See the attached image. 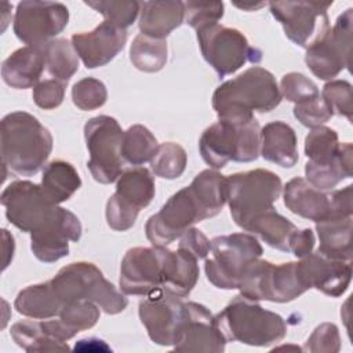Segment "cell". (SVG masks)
I'll return each instance as SVG.
<instances>
[{
	"label": "cell",
	"mask_w": 353,
	"mask_h": 353,
	"mask_svg": "<svg viewBox=\"0 0 353 353\" xmlns=\"http://www.w3.org/2000/svg\"><path fill=\"white\" fill-rule=\"evenodd\" d=\"M262 157L280 167L290 168L298 161L296 135L294 128L284 121H272L261 128Z\"/></svg>",
	"instance_id": "obj_28"
},
{
	"label": "cell",
	"mask_w": 353,
	"mask_h": 353,
	"mask_svg": "<svg viewBox=\"0 0 353 353\" xmlns=\"http://www.w3.org/2000/svg\"><path fill=\"white\" fill-rule=\"evenodd\" d=\"M352 216H330L316 222V232L320 240L317 251L324 256L352 262Z\"/></svg>",
	"instance_id": "obj_29"
},
{
	"label": "cell",
	"mask_w": 353,
	"mask_h": 353,
	"mask_svg": "<svg viewBox=\"0 0 353 353\" xmlns=\"http://www.w3.org/2000/svg\"><path fill=\"white\" fill-rule=\"evenodd\" d=\"M234 6L236 7H239V8H243V10H247V8H250V10H256V8H259V7H262V6H265V3H259V4H252V3H234Z\"/></svg>",
	"instance_id": "obj_51"
},
{
	"label": "cell",
	"mask_w": 353,
	"mask_h": 353,
	"mask_svg": "<svg viewBox=\"0 0 353 353\" xmlns=\"http://www.w3.org/2000/svg\"><path fill=\"white\" fill-rule=\"evenodd\" d=\"M352 185H347L343 189L331 192V214L330 216H352ZM328 216V218H330ZM327 219V218H325Z\"/></svg>",
	"instance_id": "obj_49"
},
{
	"label": "cell",
	"mask_w": 353,
	"mask_h": 353,
	"mask_svg": "<svg viewBox=\"0 0 353 353\" xmlns=\"http://www.w3.org/2000/svg\"><path fill=\"white\" fill-rule=\"evenodd\" d=\"M331 3L323 1H270L272 15L281 23L285 36L296 46L309 48L328 32V8Z\"/></svg>",
	"instance_id": "obj_15"
},
{
	"label": "cell",
	"mask_w": 353,
	"mask_h": 353,
	"mask_svg": "<svg viewBox=\"0 0 353 353\" xmlns=\"http://www.w3.org/2000/svg\"><path fill=\"white\" fill-rule=\"evenodd\" d=\"M40 186L46 197L58 205L69 200L80 189L81 179L70 163L54 160L44 167Z\"/></svg>",
	"instance_id": "obj_31"
},
{
	"label": "cell",
	"mask_w": 353,
	"mask_h": 353,
	"mask_svg": "<svg viewBox=\"0 0 353 353\" xmlns=\"http://www.w3.org/2000/svg\"><path fill=\"white\" fill-rule=\"evenodd\" d=\"M63 303L58 298L50 281L28 285L15 298L14 307L22 316L46 320L59 314Z\"/></svg>",
	"instance_id": "obj_30"
},
{
	"label": "cell",
	"mask_w": 353,
	"mask_h": 353,
	"mask_svg": "<svg viewBox=\"0 0 353 353\" xmlns=\"http://www.w3.org/2000/svg\"><path fill=\"white\" fill-rule=\"evenodd\" d=\"M339 349V331L338 327L332 323H323L316 327L303 346V350L312 353H336Z\"/></svg>",
	"instance_id": "obj_45"
},
{
	"label": "cell",
	"mask_w": 353,
	"mask_h": 353,
	"mask_svg": "<svg viewBox=\"0 0 353 353\" xmlns=\"http://www.w3.org/2000/svg\"><path fill=\"white\" fill-rule=\"evenodd\" d=\"M188 163L185 149L175 142L160 143L154 156L150 160V167L154 175L164 179L179 178Z\"/></svg>",
	"instance_id": "obj_37"
},
{
	"label": "cell",
	"mask_w": 353,
	"mask_h": 353,
	"mask_svg": "<svg viewBox=\"0 0 353 353\" xmlns=\"http://www.w3.org/2000/svg\"><path fill=\"white\" fill-rule=\"evenodd\" d=\"M215 215L216 212L190 183L174 193L160 211L148 219L145 225L146 237L153 245L165 247L194 223Z\"/></svg>",
	"instance_id": "obj_8"
},
{
	"label": "cell",
	"mask_w": 353,
	"mask_h": 353,
	"mask_svg": "<svg viewBox=\"0 0 353 353\" xmlns=\"http://www.w3.org/2000/svg\"><path fill=\"white\" fill-rule=\"evenodd\" d=\"M321 98L335 114L353 120V88L346 80H330L321 91Z\"/></svg>",
	"instance_id": "obj_40"
},
{
	"label": "cell",
	"mask_w": 353,
	"mask_h": 353,
	"mask_svg": "<svg viewBox=\"0 0 353 353\" xmlns=\"http://www.w3.org/2000/svg\"><path fill=\"white\" fill-rule=\"evenodd\" d=\"M156 193L154 178L145 167H134L121 172L116 192L106 203V222L117 232L131 229L141 210L148 207Z\"/></svg>",
	"instance_id": "obj_14"
},
{
	"label": "cell",
	"mask_w": 353,
	"mask_h": 353,
	"mask_svg": "<svg viewBox=\"0 0 353 353\" xmlns=\"http://www.w3.org/2000/svg\"><path fill=\"white\" fill-rule=\"evenodd\" d=\"M138 314L154 343L175 346L188 319V302L159 290L139 302Z\"/></svg>",
	"instance_id": "obj_18"
},
{
	"label": "cell",
	"mask_w": 353,
	"mask_h": 353,
	"mask_svg": "<svg viewBox=\"0 0 353 353\" xmlns=\"http://www.w3.org/2000/svg\"><path fill=\"white\" fill-rule=\"evenodd\" d=\"M80 237V219L72 211L63 208L51 226L30 234V250L39 261L52 263L69 254V241H79Z\"/></svg>",
	"instance_id": "obj_23"
},
{
	"label": "cell",
	"mask_w": 353,
	"mask_h": 353,
	"mask_svg": "<svg viewBox=\"0 0 353 353\" xmlns=\"http://www.w3.org/2000/svg\"><path fill=\"white\" fill-rule=\"evenodd\" d=\"M262 252V245L252 234L232 233L216 236L211 240L210 258H205V276L216 288L234 290L247 265L261 258Z\"/></svg>",
	"instance_id": "obj_10"
},
{
	"label": "cell",
	"mask_w": 353,
	"mask_h": 353,
	"mask_svg": "<svg viewBox=\"0 0 353 353\" xmlns=\"http://www.w3.org/2000/svg\"><path fill=\"white\" fill-rule=\"evenodd\" d=\"M52 135L33 114L12 112L0 124L4 179L7 171L18 176H32L46 167L52 150Z\"/></svg>",
	"instance_id": "obj_1"
},
{
	"label": "cell",
	"mask_w": 353,
	"mask_h": 353,
	"mask_svg": "<svg viewBox=\"0 0 353 353\" xmlns=\"http://www.w3.org/2000/svg\"><path fill=\"white\" fill-rule=\"evenodd\" d=\"M65 88L66 83H62L57 79H47L43 81H39L33 87V101L34 103L46 110L58 108L65 97Z\"/></svg>",
	"instance_id": "obj_46"
},
{
	"label": "cell",
	"mask_w": 353,
	"mask_h": 353,
	"mask_svg": "<svg viewBox=\"0 0 353 353\" xmlns=\"http://www.w3.org/2000/svg\"><path fill=\"white\" fill-rule=\"evenodd\" d=\"M167 40L154 39L139 33L131 44L130 59L132 65L148 73L159 72L167 62Z\"/></svg>",
	"instance_id": "obj_35"
},
{
	"label": "cell",
	"mask_w": 353,
	"mask_h": 353,
	"mask_svg": "<svg viewBox=\"0 0 353 353\" xmlns=\"http://www.w3.org/2000/svg\"><path fill=\"white\" fill-rule=\"evenodd\" d=\"M123 132L117 120L106 114L95 116L84 125V138L90 153L87 167L99 183H112L123 172Z\"/></svg>",
	"instance_id": "obj_13"
},
{
	"label": "cell",
	"mask_w": 353,
	"mask_h": 353,
	"mask_svg": "<svg viewBox=\"0 0 353 353\" xmlns=\"http://www.w3.org/2000/svg\"><path fill=\"white\" fill-rule=\"evenodd\" d=\"M106 99L105 84L94 77L81 79L72 88V101L81 110H95L103 106Z\"/></svg>",
	"instance_id": "obj_41"
},
{
	"label": "cell",
	"mask_w": 353,
	"mask_h": 353,
	"mask_svg": "<svg viewBox=\"0 0 353 353\" xmlns=\"http://www.w3.org/2000/svg\"><path fill=\"white\" fill-rule=\"evenodd\" d=\"M284 205L295 215L320 222L331 214V193L310 185L305 178L296 176L283 188Z\"/></svg>",
	"instance_id": "obj_24"
},
{
	"label": "cell",
	"mask_w": 353,
	"mask_h": 353,
	"mask_svg": "<svg viewBox=\"0 0 353 353\" xmlns=\"http://www.w3.org/2000/svg\"><path fill=\"white\" fill-rule=\"evenodd\" d=\"M199 258L183 247L165 250L161 290L178 298H186L199 280Z\"/></svg>",
	"instance_id": "obj_25"
},
{
	"label": "cell",
	"mask_w": 353,
	"mask_h": 353,
	"mask_svg": "<svg viewBox=\"0 0 353 353\" xmlns=\"http://www.w3.org/2000/svg\"><path fill=\"white\" fill-rule=\"evenodd\" d=\"M99 306L90 301H73L65 303L58 317L62 324L72 332L77 334L90 330L99 320Z\"/></svg>",
	"instance_id": "obj_38"
},
{
	"label": "cell",
	"mask_w": 353,
	"mask_h": 353,
	"mask_svg": "<svg viewBox=\"0 0 353 353\" xmlns=\"http://www.w3.org/2000/svg\"><path fill=\"white\" fill-rule=\"evenodd\" d=\"M190 252H193L199 259L207 258L210 248H211V241L205 237V234L196 229V228H189L181 237H179V245Z\"/></svg>",
	"instance_id": "obj_47"
},
{
	"label": "cell",
	"mask_w": 353,
	"mask_h": 353,
	"mask_svg": "<svg viewBox=\"0 0 353 353\" xmlns=\"http://www.w3.org/2000/svg\"><path fill=\"white\" fill-rule=\"evenodd\" d=\"M185 22L183 1L154 0L142 1L139 11V30L142 34L165 39L174 29Z\"/></svg>",
	"instance_id": "obj_27"
},
{
	"label": "cell",
	"mask_w": 353,
	"mask_h": 353,
	"mask_svg": "<svg viewBox=\"0 0 353 353\" xmlns=\"http://www.w3.org/2000/svg\"><path fill=\"white\" fill-rule=\"evenodd\" d=\"M46 68L44 46H25L14 51L1 65L4 83L17 90L34 87Z\"/></svg>",
	"instance_id": "obj_26"
},
{
	"label": "cell",
	"mask_w": 353,
	"mask_h": 353,
	"mask_svg": "<svg viewBox=\"0 0 353 353\" xmlns=\"http://www.w3.org/2000/svg\"><path fill=\"white\" fill-rule=\"evenodd\" d=\"M298 266L307 290L316 288L332 298L341 296L352 280V262L332 259L319 251L302 258Z\"/></svg>",
	"instance_id": "obj_21"
},
{
	"label": "cell",
	"mask_w": 353,
	"mask_h": 353,
	"mask_svg": "<svg viewBox=\"0 0 353 353\" xmlns=\"http://www.w3.org/2000/svg\"><path fill=\"white\" fill-rule=\"evenodd\" d=\"M281 92L274 76L261 66H252L230 79L212 94V108L218 119L252 116L276 109L281 102Z\"/></svg>",
	"instance_id": "obj_3"
},
{
	"label": "cell",
	"mask_w": 353,
	"mask_h": 353,
	"mask_svg": "<svg viewBox=\"0 0 353 353\" xmlns=\"http://www.w3.org/2000/svg\"><path fill=\"white\" fill-rule=\"evenodd\" d=\"M296 229L291 221L280 215L274 208L256 216L245 228L247 232L259 236L269 247L284 252H290V243Z\"/></svg>",
	"instance_id": "obj_32"
},
{
	"label": "cell",
	"mask_w": 353,
	"mask_h": 353,
	"mask_svg": "<svg viewBox=\"0 0 353 353\" xmlns=\"http://www.w3.org/2000/svg\"><path fill=\"white\" fill-rule=\"evenodd\" d=\"M165 247L130 248L120 265V288L127 295H150L161 290Z\"/></svg>",
	"instance_id": "obj_19"
},
{
	"label": "cell",
	"mask_w": 353,
	"mask_h": 353,
	"mask_svg": "<svg viewBox=\"0 0 353 353\" xmlns=\"http://www.w3.org/2000/svg\"><path fill=\"white\" fill-rule=\"evenodd\" d=\"M70 41L85 68L95 69L109 63L124 48L127 30L103 21L91 32L74 33Z\"/></svg>",
	"instance_id": "obj_20"
},
{
	"label": "cell",
	"mask_w": 353,
	"mask_h": 353,
	"mask_svg": "<svg viewBox=\"0 0 353 353\" xmlns=\"http://www.w3.org/2000/svg\"><path fill=\"white\" fill-rule=\"evenodd\" d=\"M196 36L203 58L221 79L247 62L258 63L262 59V52L251 47L247 37L234 28L212 23L197 29Z\"/></svg>",
	"instance_id": "obj_11"
},
{
	"label": "cell",
	"mask_w": 353,
	"mask_h": 353,
	"mask_svg": "<svg viewBox=\"0 0 353 353\" xmlns=\"http://www.w3.org/2000/svg\"><path fill=\"white\" fill-rule=\"evenodd\" d=\"M46 69L57 80L66 83L79 70V55L72 41L66 39H54L44 46Z\"/></svg>",
	"instance_id": "obj_36"
},
{
	"label": "cell",
	"mask_w": 353,
	"mask_h": 353,
	"mask_svg": "<svg viewBox=\"0 0 353 353\" xmlns=\"http://www.w3.org/2000/svg\"><path fill=\"white\" fill-rule=\"evenodd\" d=\"M353 10L343 11L325 36L306 50L305 62L321 80H332L343 69L350 68Z\"/></svg>",
	"instance_id": "obj_16"
},
{
	"label": "cell",
	"mask_w": 353,
	"mask_h": 353,
	"mask_svg": "<svg viewBox=\"0 0 353 353\" xmlns=\"http://www.w3.org/2000/svg\"><path fill=\"white\" fill-rule=\"evenodd\" d=\"M50 283L63 305L73 301H90L108 314H117L128 305V299L91 262L69 263Z\"/></svg>",
	"instance_id": "obj_6"
},
{
	"label": "cell",
	"mask_w": 353,
	"mask_h": 353,
	"mask_svg": "<svg viewBox=\"0 0 353 353\" xmlns=\"http://www.w3.org/2000/svg\"><path fill=\"white\" fill-rule=\"evenodd\" d=\"M159 148L156 137L142 124H134L123 132L121 157L131 165L150 161Z\"/></svg>",
	"instance_id": "obj_34"
},
{
	"label": "cell",
	"mask_w": 353,
	"mask_h": 353,
	"mask_svg": "<svg viewBox=\"0 0 353 353\" xmlns=\"http://www.w3.org/2000/svg\"><path fill=\"white\" fill-rule=\"evenodd\" d=\"M3 237H4V243H3L4 265H3V269H6L10 263V261L12 259V255H14V237L6 229H3Z\"/></svg>",
	"instance_id": "obj_50"
},
{
	"label": "cell",
	"mask_w": 353,
	"mask_h": 353,
	"mask_svg": "<svg viewBox=\"0 0 353 353\" xmlns=\"http://www.w3.org/2000/svg\"><path fill=\"white\" fill-rule=\"evenodd\" d=\"M199 150L211 168L221 170L228 161L250 163L261 152V127L255 116L219 119L207 127L199 141Z\"/></svg>",
	"instance_id": "obj_2"
},
{
	"label": "cell",
	"mask_w": 353,
	"mask_h": 353,
	"mask_svg": "<svg viewBox=\"0 0 353 353\" xmlns=\"http://www.w3.org/2000/svg\"><path fill=\"white\" fill-rule=\"evenodd\" d=\"M11 338L25 352H54L69 350L66 342L52 338L44 327L43 320H22L11 327Z\"/></svg>",
	"instance_id": "obj_33"
},
{
	"label": "cell",
	"mask_w": 353,
	"mask_h": 353,
	"mask_svg": "<svg viewBox=\"0 0 353 353\" xmlns=\"http://www.w3.org/2000/svg\"><path fill=\"white\" fill-rule=\"evenodd\" d=\"M214 320L226 342L269 346L280 342L287 334V324L280 314L243 295L234 296Z\"/></svg>",
	"instance_id": "obj_4"
},
{
	"label": "cell",
	"mask_w": 353,
	"mask_h": 353,
	"mask_svg": "<svg viewBox=\"0 0 353 353\" xmlns=\"http://www.w3.org/2000/svg\"><path fill=\"white\" fill-rule=\"evenodd\" d=\"M226 179L232 219L244 230L256 216L274 208L283 190L280 176L263 168L237 172Z\"/></svg>",
	"instance_id": "obj_7"
},
{
	"label": "cell",
	"mask_w": 353,
	"mask_h": 353,
	"mask_svg": "<svg viewBox=\"0 0 353 353\" xmlns=\"http://www.w3.org/2000/svg\"><path fill=\"white\" fill-rule=\"evenodd\" d=\"M183 8L185 22L194 30L218 23L225 11L222 1H183Z\"/></svg>",
	"instance_id": "obj_42"
},
{
	"label": "cell",
	"mask_w": 353,
	"mask_h": 353,
	"mask_svg": "<svg viewBox=\"0 0 353 353\" xmlns=\"http://www.w3.org/2000/svg\"><path fill=\"white\" fill-rule=\"evenodd\" d=\"M295 119L305 127L316 128L327 123L332 116V110L328 108L321 95H316L294 106Z\"/></svg>",
	"instance_id": "obj_43"
},
{
	"label": "cell",
	"mask_w": 353,
	"mask_h": 353,
	"mask_svg": "<svg viewBox=\"0 0 353 353\" xmlns=\"http://www.w3.org/2000/svg\"><path fill=\"white\" fill-rule=\"evenodd\" d=\"M69 22V10L57 1L28 0L17 6L14 33L26 46L43 47L59 34Z\"/></svg>",
	"instance_id": "obj_17"
},
{
	"label": "cell",
	"mask_w": 353,
	"mask_h": 353,
	"mask_svg": "<svg viewBox=\"0 0 353 353\" xmlns=\"http://www.w3.org/2000/svg\"><path fill=\"white\" fill-rule=\"evenodd\" d=\"M0 201L8 222L30 234L51 226L63 210L46 197L40 185L30 181L11 182L4 188Z\"/></svg>",
	"instance_id": "obj_12"
},
{
	"label": "cell",
	"mask_w": 353,
	"mask_h": 353,
	"mask_svg": "<svg viewBox=\"0 0 353 353\" xmlns=\"http://www.w3.org/2000/svg\"><path fill=\"white\" fill-rule=\"evenodd\" d=\"M280 92L281 97L295 105L320 94L317 85L305 74L298 72H291L283 76L280 81Z\"/></svg>",
	"instance_id": "obj_44"
},
{
	"label": "cell",
	"mask_w": 353,
	"mask_h": 353,
	"mask_svg": "<svg viewBox=\"0 0 353 353\" xmlns=\"http://www.w3.org/2000/svg\"><path fill=\"white\" fill-rule=\"evenodd\" d=\"M314 233L312 229H296L290 243V254L302 259L313 252Z\"/></svg>",
	"instance_id": "obj_48"
},
{
	"label": "cell",
	"mask_w": 353,
	"mask_h": 353,
	"mask_svg": "<svg viewBox=\"0 0 353 353\" xmlns=\"http://www.w3.org/2000/svg\"><path fill=\"white\" fill-rule=\"evenodd\" d=\"M225 345L226 339L218 330L211 312L201 303L188 302V319L174 350L221 353Z\"/></svg>",
	"instance_id": "obj_22"
},
{
	"label": "cell",
	"mask_w": 353,
	"mask_h": 353,
	"mask_svg": "<svg viewBox=\"0 0 353 353\" xmlns=\"http://www.w3.org/2000/svg\"><path fill=\"white\" fill-rule=\"evenodd\" d=\"M306 181L320 190L334 189L339 182L352 176L353 146L338 141L335 130L320 125L312 128L305 138Z\"/></svg>",
	"instance_id": "obj_5"
},
{
	"label": "cell",
	"mask_w": 353,
	"mask_h": 353,
	"mask_svg": "<svg viewBox=\"0 0 353 353\" xmlns=\"http://www.w3.org/2000/svg\"><path fill=\"white\" fill-rule=\"evenodd\" d=\"M85 6L94 8L105 18V21L121 29H127L132 25L141 11V3L132 0L85 1Z\"/></svg>",
	"instance_id": "obj_39"
},
{
	"label": "cell",
	"mask_w": 353,
	"mask_h": 353,
	"mask_svg": "<svg viewBox=\"0 0 353 353\" xmlns=\"http://www.w3.org/2000/svg\"><path fill=\"white\" fill-rule=\"evenodd\" d=\"M237 288L248 299L279 303L291 302L307 291L298 262L274 265L261 258L247 265Z\"/></svg>",
	"instance_id": "obj_9"
}]
</instances>
